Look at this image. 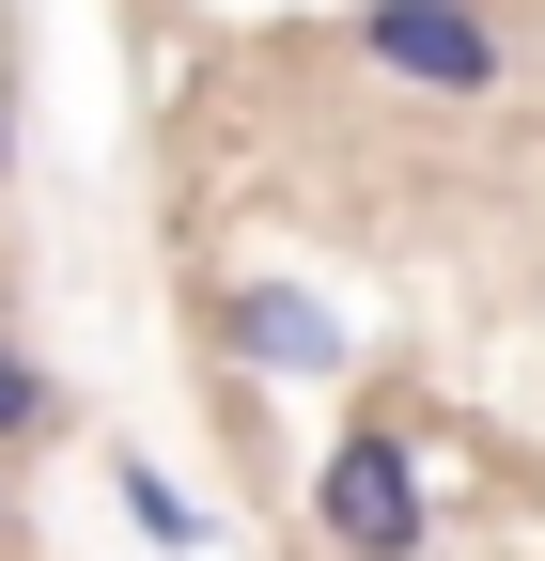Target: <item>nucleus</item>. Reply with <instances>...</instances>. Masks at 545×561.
<instances>
[{
    "label": "nucleus",
    "instance_id": "423d86ee",
    "mask_svg": "<svg viewBox=\"0 0 545 561\" xmlns=\"http://www.w3.org/2000/svg\"><path fill=\"white\" fill-rule=\"evenodd\" d=\"M0 157H16V94H0Z\"/></svg>",
    "mask_w": 545,
    "mask_h": 561
},
{
    "label": "nucleus",
    "instance_id": "39448f33",
    "mask_svg": "<svg viewBox=\"0 0 545 561\" xmlns=\"http://www.w3.org/2000/svg\"><path fill=\"white\" fill-rule=\"evenodd\" d=\"M62 421V390H47V359H16V343H0V453H32Z\"/></svg>",
    "mask_w": 545,
    "mask_h": 561
},
{
    "label": "nucleus",
    "instance_id": "7ed1b4c3",
    "mask_svg": "<svg viewBox=\"0 0 545 561\" xmlns=\"http://www.w3.org/2000/svg\"><path fill=\"white\" fill-rule=\"evenodd\" d=\"M219 343L250 375H344V312L312 297V280H234L219 297Z\"/></svg>",
    "mask_w": 545,
    "mask_h": 561
},
{
    "label": "nucleus",
    "instance_id": "0eeeda50",
    "mask_svg": "<svg viewBox=\"0 0 545 561\" xmlns=\"http://www.w3.org/2000/svg\"><path fill=\"white\" fill-rule=\"evenodd\" d=\"M0 530H16V515H0Z\"/></svg>",
    "mask_w": 545,
    "mask_h": 561
},
{
    "label": "nucleus",
    "instance_id": "20e7f679",
    "mask_svg": "<svg viewBox=\"0 0 545 561\" xmlns=\"http://www.w3.org/2000/svg\"><path fill=\"white\" fill-rule=\"evenodd\" d=\"M109 483H125V515H141V546H172V561L202 546V515H187V483H172L156 453H109Z\"/></svg>",
    "mask_w": 545,
    "mask_h": 561
},
{
    "label": "nucleus",
    "instance_id": "f03ea898",
    "mask_svg": "<svg viewBox=\"0 0 545 561\" xmlns=\"http://www.w3.org/2000/svg\"><path fill=\"white\" fill-rule=\"evenodd\" d=\"M359 62L421 94H499V16L484 0H359Z\"/></svg>",
    "mask_w": 545,
    "mask_h": 561
},
{
    "label": "nucleus",
    "instance_id": "f257e3e1",
    "mask_svg": "<svg viewBox=\"0 0 545 561\" xmlns=\"http://www.w3.org/2000/svg\"><path fill=\"white\" fill-rule=\"evenodd\" d=\"M312 530L344 546V561H421V530H437L421 437H405V421H344L327 468H312Z\"/></svg>",
    "mask_w": 545,
    "mask_h": 561
}]
</instances>
